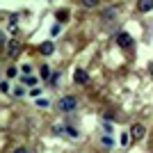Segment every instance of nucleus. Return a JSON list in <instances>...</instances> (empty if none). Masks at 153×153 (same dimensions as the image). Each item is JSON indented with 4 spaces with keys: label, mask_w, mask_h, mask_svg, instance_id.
<instances>
[{
    "label": "nucleus",
    "mask_w": 153,
    "mask_h": 153,
    "mask_svg": "<svg viewBox=\"0 0 153 153\" xmlns=\"http://www.w3.org/2000/svg\"><path fill=\"white\" fill-rule=\"evenodd\" d=\"M78 108V98L76 96H64V98H59V110L62 112H71V110Z\"/></svg>",
    "instance_id": "nucleus-1"
},
{
    "label": "nucleus",
    "mask_w": 153,
    "mask_h": 153,
    "mask_svg": "<svg viewBox=\"0 0 153 153\" xmlns=\"http://www.w3.org/2000/svg\"><path fill=\"white\" fill-rule=\"evenodd\" d=\"M117 46H121V48H130L133 46V37L128 34V32H117Z\"/></svg>",
    "instance_id": "nucleus-2"
},
{
    "label": "nucleus",
    "mask_w": 153,
    "mask_h": 153,
    "mask_svg": "<svg viewBox=\"0 0 153 153\" xmlns=\"http://www.w3.org/2000/svg\"><path fill=\"white\" fill-rule=\"evenodd\" d=\"M144 135H146V128L142 126V123H135V126L130 128V137H133V140H142Z\"/></svg>",
    "instance_id": "nucleus-3"
},
{
    "label": "nucleus",
    "mask_w": 153,
    "mask_h": 153,
    "mask_svg": "<svg viewBox=\"0 0 153 153\" xmlns=\"http://www.w3.org/2000/svg\"><path fill=\"white\" fill-rule=\"evenodd\" d=\"M73 80H76L78 85H87V82H89V73L82 71V69H78L76 73H73Z\"/></svg>",
    "instance_id": "nucleus-4"
},
{
    "label": "nucleus",
    "mask_w": 153,
    "mask_h": 153,
    "mask_svg": "<svg viewBox=\"0 0 153 153\" xmlns=\"http://www.w3.org/2000/svg\"><path fill=\"white\" fill-rule=\"evenodd\" d=\"M7 53H9V57H16V55L21 53V44L16 41V39H12V41L7 44Z\"/></svg>",
    "instance_id": "nucleus-5"
},
{
    "label": "nucleus",
    "mask_w": 153,
    "mask_h": 153,
    "mask_svg": "<svg viewBox=\"0 0 153 153\" xmlns=\"http://www.w3.org/2000/svg\"><path fill=\"white\" fill-rule=\"evenodd\" d=\"M39 51H41V55L48 57V55H53V51H55V44H53V41H46V44L39 46Z\"/></svg>",
    "instance_id": "nucleus-6"
},
{
    "label": "nucleus",
    "mask_w": 153,
    "mask_h": 153,
    "mask_svg": "<svg viewBox=\"0 0 153 153\" xmlns=\"http://www.w3.org/2000/svg\"><path fill=\"white\" fill-rule=\"evenodd\" d=\"M117 14H119V7H108V9L103 12V21H112Z\"/></svg>",
    "instance_id": "nucleus-7"
},
{
    "label": "nucleus",
    "mask_w": 153,
    "mask_h": 153,
    "mask_svg": "<svg viewBox=\"0 0 153 153\" xmlns=\"http://www.w3.org/2000/svg\"><path fill=\"white\" fill-rule=\"evenodd\" d=\"M55 19H57V23H59V25H62V23H66V21H69V9H57Z\"/></svg>",
    "instance_id": "nucleus-8"
},
{
    "label": "nucleus",
    "mask_w": 153,
    "mask_h": 153,
    "mask_svg": "<svg viewBox=\"0 0 153 153\" xmlns=\"http://www.w3.org/2000/svg\"><path fill=\"white\" fill-rule=\"evenodd\" d=\"M137 9H140V12H151L153 0H142V2H137Z\"/></svg>",
    "instance_id": "nucleus-9"
},
{
    "label": "nucleus",
    "mask_w": 153,
    "mask_h": 153,
    "mask_svg": "<svg viewBox=\"0 0 153 153\" xmlns=\"http://www.w3.org/2000/svg\"><path fill=\"white\" fill-rule=\"evenodd\" d=\"M37 82H39V80H37V78H34V76H25V78H23V85H27V87H32V89L37 87Z\"/></svg>",
    "instance_id": "nucleus-10"
},
{
    "label": "nucleus",
    "mask_w": 153,
    "mask_h": 153,
    "mask_svg": "<svg viewBox=\"0 0 153 153\" xmlns=\"http://www.w3.org/2000/svg\"><path fill=\"white\" fill-rule=\"evenodd\" d=\"M41 78H44V80H48V78H51V66H48V64H44V66H41Z\"/></svg>",
    "instance_id": "nucleus-11"
},
{
    "label": "nucleus",
    "mask_w": 153,
    "mask_h": 153,
    "mask_svg": "<svg viewBox=\"0 0 153 153\" xmlns=\"http://www.w3.org/2000/svg\"><path fill=\"white\" fill-rule=\"evenodd\" d=\"M64 133H66V135H71V137H78V130H76L73 126H69V123L64 126Z\"/></svg>",
    "instance_id": "nucleus-12"
},
{
    "label": "nucleus",
    "mask_w": 153,
    "mask_h": 153,
    "mask_svg": "<svg viewBox=\"0 0 153 153\" xmlns=\"http://www.w3.org/2000/svg\"><path fill=\"white\" fill-rule=\"evenodd\" d=\"M59 32H62V25H59V23H55V25L51 27V34H53V37H57Z\"/></svg>",
    "instance_id": "nucleus-13"
},
{
    "label": "nucleus",
    "mask_w": 153,
    "mask_h": 153,
    "mask_svg": "<svg viewBox=\"0 0 153 153\" xmlns=\"http://www.w3.org/2000/svg\"><path fill=\"white\" fill-rule=\"evenodd\" d=\"M21 71H23L25 76H30V73H32V66H30V64H21Z\"/></svg>",
    "instance_id": "nucleus-14"
},
{
    "label": "nucleus",
    "mask_w": 153,
    "mask_h": 153,
    "mask_svg": "<svg viewBox=\"0 0 153 153\" xmlns=\"http://www.w3.org/2000/svg\"><path fill=\"white\" fill-rule=\"evenodd\" d=\"M16 73H19V69H16V66H9V69H7V78H14Z\"/></svg>",
    "instance_id": "nucleus-15"
},
{
    "label": "nucleus",
    "mask_w": 153,
    "mask_h": 153,
    "mask_svg": "<svg viewBox=\"0 0 153 153\" xmlns=\"http://www.w3.org/2000/svg\"><path fill=\"white\" fill-rule=\"evenodd\" d=\"M37 105H39V108H48L51 101H46V98H37Z\"/></svg>",
    "instance_id": "nucleus-16"
},
{
    "label": "nucleus",
    "mask_w": 153,
    "mask_h": 153,
    "mask_svg": "<svg viewBox=\"0 0 153 153\" xmlns=\"http://www.w3.org/2000/svg\"><path fill=\"white\" fill-rule=\"evenodd\" d=\"M59 78H62V73H59V71H57V73H53V78H51V85H57V82H59Z\"/></svg>",
    "instance_id": "nucleus-17"
},
{
    "label": "nucleus",
    "mask_w": 153,
    "mask_h": 153,
    "mask_svg": "<svg viewBox=\"0 0 153 153\" xmlns=\"http://www.w3.org/2000/svg\"><path fill=\"white\" fill-rule=\"evenodd\" d=\"M103 144H105V146H112V144H114V140H112V137H108V135H105V137H103Z\"/></svg>",
    "instance_id": "nucleus-18"
},
{
    "label": "nucleus",
    "mask_w": 153,
    "mask_h": 153,
    "mask_svg": "<svg viewBox=\"0 0 153 153\" xmlns=\"http://www.w3.org/2000/svg\"><path fill=\"white\" fill-rule=\"evenodd\" d=\"M96 5H98L96 0H85V2H82V7H96Z\"/></svg>",
    "instance_id": "nucleus-19"
},
{
    "label": "nucleus",
    "mask_w": 153,
    "mask_h": 153,
    "mask_svg": "<svg viewBox=\"0 0 153 153\" xmlns=\"http://www.w3.org/2000/svg\"><path fill=\"white\" fill-rule=\"evenodd\" d=\"M128 142H130V135H128V133H123V135H121V144H123V146H126Z\"/></svg>",
    "instance_id": "nucleus-20"
},
{
    "label": "nucleus",
    "mask_w": 153,
    "mask_h": 153,
    "mask_svg": "<svg viewBox=\"0 0 153 153\" xmlns=\"http://www.w3.org/2000/svg\"><path fill=\"white\" fill-rule=\"evenodd\" d=\"M0 91H2V94H7V91H9V85H7V82H0Z\"/></svg>",
    "instance_id": "nucleus-21"
},
{
    "label": "nucleus",
    "mask_w": 153,
    "mask_h": 153,
    "mask_svg": "<svg viewBox=\"0 0 153 153\" xmlns=\"http://www.w3.org/2000/svg\"><path fill=\"white\" fill-rule=\"evenodd\" d=\"M112 119H114V114H112V112H105V121L110 123V121H112Z\"/></svg>",
    "instance_id": "nucleus-22"
},
{
    "label": "nucleus",
    "mask_w": 153,
    "mask_h": 153,
    "mask_svg": "<svg viewBox=\"0 0 153 153\" xmlns=\"http://www.w3.org/2000/svg\"><path fill=\"white\" fill-rule=\"evenodd\" d=\"M14 153H27V149H23V146H19V149H16V151H14Z\"/></svg>",
    "instance_id": "nucleus-23"
},
{
    "label": "nucleus",
    "mask_w": 153,
    "mask_h": 153,
    "mask_svg": "<svg viewBox=\"0 0 153 153\" xmlns=\"http://www.w3.org/2000/svg\"><path fill=\"white\" fill-rule=\"evenodd\" d=\"M151 73H153V64H151Z\"/></svg>",
    "instance_id": "nucleus-24"
}]
</instances>
